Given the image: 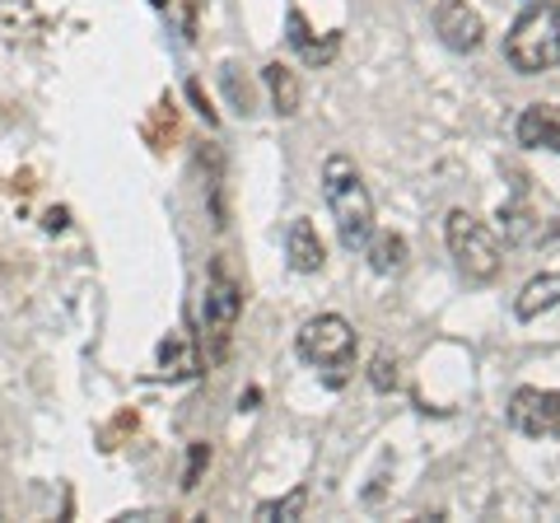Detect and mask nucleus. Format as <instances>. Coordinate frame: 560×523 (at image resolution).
<instances>
[{
	"mask_svg": "<svg viewBox=\"0 0 560 523\" xmlns=\"http://www.w3.org/2000/svg\"><path fill=\"white\" fill-rule=\"evenodd\" d=\"M323 197H327V211L337 220V239L341 248H364L374 234V197L370 187H364L355 160H346V154H331L323 164Z\"/></svg>",
	"mask_w": 560,
	"mask_h": 523,
	"instance_id": "1",
	"label": "nucleus"
},
{
	"mask_svg": "<svg viewBox=\"0 0 560 523\" xmlns=\"http://www.w3.org/2000/svg\"><path fill=\"white\" fill-rule=\"evenodd\" d=\"M556 10L560 5H533L514 20L510 38H504V57H510V66L518 75H541V71H551V66H560Z\"/></svg>",
	"mask_w": 560,
	"mask_h": 523,
	"instance_id": "2",
	"label": "nucleus"
},
{
	"mask_svg": "<svg viewBox=\"0 0 560 523\" xmlns=\"http://www.w3.org/2000/svg\"><path fill=\"white\" fill-rule=\"evenodd\" d=\"M238 313H243V290L234 286L230 267L215 257V262H210L206 300H201V333H206V360L210 364H224V356H230Z\"/></svg>",
	"mask_w": 560,
	"mask_h": 523,
	"instance_id": "3",
	"label": "nucleus"
},
{
	"mask_svg": "<svg viewBox=\"0 0 560 523\" xmlns=\"http://www.w3.org/2000/svg\"><path fill=\"white\" fill-rule=\"evenodd\" d=\"M294 351H300L308 364L327 370L331 383H341V374L350 370V360H355V327H350L341 313H318V318H308L300 327Z\"/></svg>",
	"mask_w": 560,
	"mask_h": 523,
	"instance_id": "4",
	"label": "nucleus"
},
{
	"mask_svg": "<svg viewBox=\"0 0 560 523\" xmlns=\"http://www.w3.org/2000/svg\"><path fill=\"white\" fill-rule=\"evenodd\" d=\"M444 243H448V253H453V262H458V271L467 276V281L486 286V281H495L500 276V248H495L490 230L471 211H448Z\"/></svg>",
	"mask_w": 560,
	"mask_h": 523,
	"instance_id": "5",
	"label": "nucleus"
},
{
	"mask_svg": "<svg viewBox=\"0 0 560 523\" xmlns=\"http://www.w3.org/2000/svg\"><path fill=\"white\" fill-rule=\"evenodd\" d=\"M510 426L528 440H560V388H518L510 397Z\"/></svg>",
	"mask_w": 560,
	"mask_h": 523,
	"instance_id": "6",
	"label": "nucleus"
},
{
	"mask_svg": "<svg viewBox=\"0 0 560 523\" xmlns=\"http://www.w3.org/2000/svg\"><path fill=\"white\" fill-rule=\"evenodd\" d=\"M434 33H440L444 47H453V51H477L486 43V24L467 0H440V5H434Z\"/></svg>",
	"mask_w": 560,
	"mask_h": 523,
	"instance_id": "7",
	"label": "nucleus"
},
{
	"mask_svg": "<svg viewBox=\"0 0 560 523\" xmlns=\"http://www.w3.org/2000/svg\"><path fill=\"white\" fill-rule=\"evenodd\" d=\"M285 257H290V267L300 271V276H313V271H323V239L318 230H313V220H290V230H285Z\"/></svg>",
	"mask_w": 560,
	"mask_h": 523,
	"instance_id": "8",
	"label": "nucleus"
},
{
	"mask_svg": "<svg viewBox=\"0 0 560 523\" xmlns=\"http://www.w3.org/2000/svg\"><path fill=\"white\" fill-rule=\"evenodd\" d=\"M556 304H560V271H541V276H533V281L518 290L514 313L523 323H533V318H541V313L556 309Z\"/></svg>",
	"mask_w": 560,
	"mask_h": 523,
	"instance_id": "9",
	"label": "nucleus"
},
{
	"mask_svg": "<svg viewBox=\"0 0 560 523\" xmlns=\"http://www.w3.org/2000/svg\"><path fill=\"white\" fill-rule=\"evenodd\" d=\"M261 84H267V94H271V108L276 117H294L300 113V75L290 71L285 61H271V66H261Z\"/></svg>",
	"mask_w": 560,
	"mask_h": 523,
	"instance_id": "10",
	"label": "nucleus"
},
{
	"mask_svg": "<svg viewBox=\"0 0 560 523\" xmlns=\"http://www.w3.org/2000/svg\"><path fill=\"white\" fill-rule=\"evenodd\" d=\"M518 146H541V150L560 154V113L533 103V108L518 117Z\"/></svg>",
	"mask_w": 560,
	"mask_h": 523,
	"instance_id": "11",
	"label": "nucleus"
},
{
	"mask_svg": "<svg viewBox=\"0 0 560 523\" xmlns=\"http://www.w3.org/2000/svg\"><path fill=\"white\" fill-rule=\"evenodd\" d=\"M364 253H370V267L378 276L401 271V267H407V257H411V248H407V239H401V234H370Z\"/></svg>",
	"mask_w": 560,
	"mask_h": 523,
	"instance_id": "12",
	"label": "nucleus"
},
{
	"mask_svg": "<svg viewBox=\"0 0 560 523\" xmlns=\"http://www.w3.org/2000/svg\"><path fill=\"white\" fill-rule=\"evenodd\" d=\"M290 43L304 51V61H308V66H323V61H331V51H337L341 33H331V38L318 47V43H313V33H308V24H304V14H300V10H290Z\"/></svg>",
	"mask_w": 560,
	"mask_h": 523,
	"instance_id": "13",
	"label": "nucleus"
},
{
	"mask_svg": "<svg viewBox=\"0 0 560 523\" xmlns=\"http://www.w3.org/2000/svg\"><path fill=\"white\" fill-rule=\"evenodd\" d=\"M160 374L164 379H187V374H197V356L187 351V341L178 333H168V341L160 346Z\"/></svg>",
	"mask_w": 560,
	"mask_h": 523,
	"instance_id": "14",
	"label": "nucleus"
},
{
	"mask_svg": "<svg viewBox=\"0 0 560 523\" xmlns=\"http://www.w3.org/2000/svg\"><path fill=\"white\" fill-rule=\"evenodd\" d=\"M304 504H308V486H294V491L280 496V500H261L257 504V519H300Z\"/></svg>",
	"mask_w": 560,
	"mask_h": 523,
	"instance_id": "15",
	"label": "nucleus"
},
{
	"mask_svg": "<svg viewBox=\"0 0 560 523\" xmlns=\"http://www.w3.org/2000/svg\"><path fill=\"white\" fill-rule=\"evenodd\" d=\"M206 467H210V444L206 440H191L187 444V467H183V491H197Z\"/></svg>",
	"mask_w": 560,
	"mask_h": 523,
	"instance_id": "16",
	"label": "nucleus"
},
{
	"mask_svg": "<svg viewBox=\"0 0 560 523\" xmlns=\"http://www.w3.org/2000/svg\"><path fill=\"white\" fill-rule=\"evenodd\" d=\"M370 383H374L378 393L397 388V360H393L388 351H378V356H374V364H370Z\"/></svg>",
	"mask_w": 560,
	"mask_h": 523,
	"instance_id": "17",
	"label": "nucleus"
},
{
	"mask_svg": "<svg viewBox=\"0 0 560 523\" xmlns=\"http://www.w3.org/2000/svg\"><path fill=\"white\" fill-rule=\"evenodd\" d=\"M224 90H230V98L238 103V113H243V117L253 113V98H248V90L238 84V66H224Z\"/></svg>",
	"mask_w": 560,
	"mask_h": 523,
	"instance_id": "18",
	"label": "nucleus"
},
{
	"mask_svg": "<svg viewBox=\"0 0 560 523\" xmlns=\"http://www.w3.org/2000/svg\"><path fill=\"white\" fill-rule=\"evenodd\" d=\"M187 98H191V103H197V113H201V117L210 121V127H215V108H210V103H206V94H201V84H197V80H191V84H187Z\"/></svg>",
	"mask_w": 560,
	"mask_h": 523,
	"instance_id": "19",
	"label": "nucleus"
},
{
	"mask_svg": "<svg viewBox=\"0 0 560 523\" xmlns=\"http://www.w3.org/2000/svg\"><path fill=\"white\" fill-rule=\"evenodd\" d=\"M556 28H560V10H556Z\"/></svg>",
	"mask_w": 560,
	"mask_h": 523,
	"instance_id": "20",
	"label": "nucleus"
}]
</instances>
